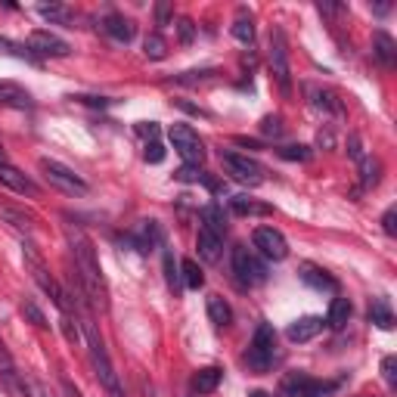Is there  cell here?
<instances>
[{
	"label": "cell",
	"instance_id": "5bb4252c",
	"mask_svg": "<svg viewBox=\"0 0 397 397\" xmlns=\"http://www.w3.org/2000/svg\"><path fill=\"white\" fill-rule=\"evenodd\" d=\"M196 248H198V257L208 264H217L221 261V248H223V236L211 233V230L198 227V236H196Z\"/></svg>",
	"mask_w": 397,
	"mask_h": 397
},
{
	"label": "cell",
	"instance_id": "7c38bea8",
	"mask_svg": "<svg viewBox=\"0 0 397 397\" xmlns=\"http://www.w3.org/2000/svg\"><path fill=\"white\" fill-rule=\"evenodd\" d=\"M298 276H301L304 286L316 289V292H335V289H339L335 276L329 273V270L316 267V264H301V267H298Z\"/></svg>",
	"mask_w": 397,
	"mask_h": 397
},
{
	"label": "cell",
	"instance_id": "f35d334b",
	"mask_svg": "<svg viewBox=\"0 0 397 397\" xmlns=\"http://www.w3.org/2000/svg\"><path fill=\"white\" fill-rule=\"evenodd\" d=\"M146 162L149 164H162L164 162V146H162V143H146Z\"/></svg>",
	"mask_w": 397,
	"mask_h": 397
},
{
	"label": "cell",
	"instance_id": "4dcf8cb0",
	"mask_svg": "<svg viewBox=\"0 0 397 397\" xmlns=\"http://www.w3.org/2000/svg\"><path fill=\"white\" fill-rule=\"evenodd\" d=\"M0 217L10 221L16 230H31V227H35V217L22 214V211H16V208H0Z\"/></svg>",
	"mask_w": 397,
	"mask_h": 397
},
{
	"label": "cell",
	"instance_id": "ac0fdd59",
	"mask_svg": "<svg viewBox=\"0 0 397 397\" xmlns=\"http://www.w3.org/2000/svg\"><path fill=\"white\" fill-rule=\"evenodd\" d=\"M373 53H375V59H379L385 69H394L397 44H394V37L388 35V31H375V35H373Z\"/></svg>",
	"mask_w": 397,
	"mask_h": 397
},
{
	"label": "cell",
	"instance_id": "4316f807",
	"mask_svg": "<svg viewBox=\"0 0 397 397\" xmlns=\"http://www.w3.org/2000/svg\"><path fill=\"white\" fill-rule=\"evenodd\" d=\"M180 280H183V286L187 289H202L205 286V273H202V267H198L193 257H187V261L180 264Z\"/></svg>",
	"mask_w": 397,
	"mask_h": 397
},
{
	"label": "cell",
	"instance_id": "4fadbf2b",
	"mask_svg": "<svg viewBox=\"0 0 397 397\" xmlns=\"http://www.w3.org/2000/svg\"><path fill=\"white\" fill-rule=\"evenodd\" d=\"M323 316H301V320H295L292 326L286 329V339L289 341H295V345H304V341H310V339H316V335L323 332Z\"/></svg>",
	"mask_w": 397,
	"mask_h": 397
},
{
	"label": "cell",
	"instance_id": "e575fe53",
	"mask_svg": "<svg viewBox=\"0 0 397 397\" xmlns=\"http://www.w3.org/2000/svg\"><path fill=\"white\" fill-rule=\"evenodd\" d=\"M261 134H264V137H273V140H280V137L286 134V124H282L280 115H267V118L261 121Z\"/></svg>",
	"mask_w": 397,
	"mask_h": 397
},
{
	"label": "cell",
	"instance_id": "8d00e7d4",
	"mask_svg": "<svg viewBox=\"0 0 397 397\" xmlns=\"http://www.w3.org/2000/svg\"><path fill=\"white\" fill-rule=\"evenodd\" d=\"M177 37H180V44H193V37H196V25H193V19H177Z\"/></svg>",
	"mask_w": 397,
	"mask_h": 397
},
{
	"label": "cell",
	"instance_id": "d4e9b609",
	"mask_svg": "<svg viewBox=\"0 0 397 397\" xmlns=\"http://www.w3.org/2000/svg\"><path fill=\"white\" fill-rule=\"evenodd\" d=\"M37 12H41L50 25H71L75 22V12H71L69 6H62V3H41L37 6Z\"/></svg>",
	"mask_w": 397,
	"mask_h": 397
},
{
	"label": "cell",
	"instance_id": "ba28073f",
	"mask_svg": "<svg viewBox=\"0 0 397 397\" xmlns=\"http://www.w3.org/2000/svg\"><path fill=\"white\" fill-rule=\"evenodd\" d=\"M233 273H236V280H239V286H246V289L261 286V282L267 280V267H264L246 246L233 248Z\"/></svg>",
	"mask_w": 397,
	"mask_h": 397
},
{
	"label": "cell",
	"instance_id": "d6986e66",
	"mask_svg": "<svg viewBox=\"0 0 397 397\" xmlns=\"http://www.w3.org/2000/svg\"><path fill=\"white\" fill-rule=\"evenodd\" d=\"M221 379H223V373L217 366H205V369H198V373L193 375V391L196 394H214L217 391V385H221Z\"/></svg>",
	"mask_w": 397,
	"mask_h": 397
},
{
	"label": "cell",
	"instance_id": "83f0119b",
	"mask_svg": "<svg viewBox=\"0 0 397 397\" xmlns=\"http://www.w3.org/2000/svg\"><path fill=\"white\" fill-rule=\"evenodd\" d=\"M162 267H164V282H168V289L174 295H180V273H177V264H174V255H171V251L162 255Z\"/></svg>",
	"mask_w": 397,
	"mask_h": 397
},
{
	"label": "cell",
	"instance_id": "836d02e7",
	"mask_svg": "<svg viewBox=\"0 0 397 397\" xmlns=\"http://www.w3.org/2000/svg\"><path fill=\"white\" fill-rule=\"evenodd\" d=\"M280 152V158H286V162H310L314 158V152H310V146H282V149H276Z\"/></svg>",
	"mask_w": 397,
	"mask_h": 397
},
{
	"label": "cell",
	"instance_id": "b9f144b4",
	"mask_svg": "<svg viewBox=\"0 0 397 397\" xmlns=\"http://www.w3.org/2000/svg\"><path fill=\"white\" fill-rule=\"evenodd\" d=\"M62 332H65V339H69L71 345H75V341L81 339V332H78V326L71 323V316H62Z\"/></svg>",
	"mask_w": 397,
	"mask_h": 397
},
{
	"label": "cell",
	"instance_id": "e0dca14e",
	"mask_svg": "<svg viewBox=\"0 0 397 397\" xmlns=\"http://www.w3.org/2000/svg\"><path fill=\"white\" fill-rule=\"evenodd\" d=\"M130 242L137 246V251H143V255H146V251H152V246H158V242H162V230H158L155 221H143L140 227L130 233Z\"/></svg>",
	"mask_w": 397,
	"mask_h": 397
},
{
	"label": "cell",
	"instance_id": "d590c367",
	"mask_svg": "<svg viewBox=\"0 0 397 397\" xmlns=\"http://www.w3.org/2000/svg\"><path fill=\"white\" fill-rule=\"evenodd\" d=\"M22 316H28V320L35 323L37 329H47V326H50V323H47V316H44V310L37 307L35 301H25V304H22Z\"/></svg>",
	"mask_w": 397,
	"mask_h": 397
},
{
	"label": "cell",
	"instance_id": "7bdbcfd3",
	"mask_svg": "<svg viewBox=\"0 0 397 397\" xmlns=\"http://www.w3.org/2000/svg\"><path fill=\"white\" fill-rule=\"evenodd\" d=\"M168 16H171V6H168V3H158V6H155V19H158V25H168Z\"/></svg>",
	"mask_w": 397,
	"mask_h": 397
},
{
	"label": "cell",
	"instance_id": "484cf974",
	"mask_svg": "<svg viewBox=\"0 0 397 397\" xmlns=\"http://www.w3.org/2000/svg\"><path fill=\"white\" fill-rule=\"evenodd\" d=\"M369 320H373L379 329H394V314H391V304H388L385 298H375V301L369 304Z\"/></svg>",
	"mask_w": 397,
	"mask_h": 397
},
{
	"label": "cell",
	"instance_id": "d6a6232c",
	"mask_svg": "<svg viewBox=\"0 0 397 397\" xmlns=\"http://www.w3.org/2000/svg\"><path fill=\"white\" fill-rule=\"evenodd\" d=\"M360 164H363V187H375L379 183V171H382V164H379V158H360Z\"/></svg>",
	"mask_w": 397,
	"mask_h": 397
},
{
	"label": "cell",
	"instance_id": "cb8c5ba5",
	"mask_svg": "<svg viewBox=\"0 0 397 397\" xmlns=\"http://www.w3.org/2000/svg\"><path fill=\"white\" fill-rule=\"evenodd\" d=\"M230 208H233V214H239V217L273 214V208H270V205H261V202H255V198H248V196H233V198H230Z\"/></svg>",
	"mask_w": 397,
	"mask_h": 397
},
{
	"label": "cell",
	"instance_id": "1f68e13d",
	"mask_svg": "<svg viewBox=\"0 0 397 397\" xmlns=\"http://www.w3.org/2000/svg\"><path fill=\"white\" fill-rule=\"evenodd\" d=\"M205 174H208V171H202L198 164H183V168L174 171V180H180V183H202Z\"/></svg>",
	"mask_w": 397,
	"mask_h": 397
},
{
	"label": "cell",
	"instance_id": "603a6c76",
	"mask_svg": "<svg viewBox=\"0 0 397 397\" xmlns=\"http://www.w3.org/2000/svg\"><path fill=\"white\" fill-rule=\"evenodd\" d=\"M350 314H354V307H350L348 298H335L332 304H329V314H326V326L329 329H345Z\"/></svg>",
	"mask_w": 397,
	"mask_h": 397
},
{
	"label": "cell",
	"instance_id": "6da1fadb",
	"mask_svg": "<svg viewBox=\"0 0 397 397\" xmlns=\"http://www.w3.org/2000/svg\"><path fill=\"white\" fill-rule=\"evenodd\" d=\"M65 239L71 246V255H75V273L81 280L84 292H87L90 304L99 310L109 307V289H105V276H103V267L96 261V248L90 242V236L84 233L81 227L75 223H65Z\"/></svg>",
	"mask_w": 397,
	"mask_h": 397
},
{
	"label": "cell",
	"instance_id": "52a82bcc",
	"mask_svg": "<svg viewBox=\"0 0 397 397\" xmlns=\"http://www.w3.org/2000/svg\"><path fill=\"white\" fill-rule=\"evenodd\" d=\"M168 140H171V146L177 149V155H180L187 164H198L205 158V143L198 140V134L189 128V124H171V128H168Z\"/></svg>",
	"mask_w": 397,
	"mask_h": 397
},
{
	"label": "cell",
	"instance_id": "30bf717a",
	"mask_svg": "<svg viewBox=\"0 0 397 397\" xmlns=\"http://www.w3.org/2000/svg\"><path fill=\"white\" fill-rule=\"evenodd\" d=\"M28 50L35 53V56H69L71 53V47L62 37H56L53 31H44V28L28 35Z\"/></svg>",
	"mask_w": 397,
	"mask_h": 397
},
{
	"label": "cell",
	"instance_id": "f6af8a7d",
	"mask_svg": "<svg viewBox=\"0 0 397 397\" xmlns=\"http://www.w3.org/2000/svg\"><path fill=\"white\" fill-rule=\"evenodd\" d=\"M350 155H354V158H363V152H360V140H357V137H350Z\"/></svg>",
	"mask_w": 397,
	"mask_h": 397
},
{
	"label": "cell",
	"instance_id": "7a4b0ae2",
	"mask_svg": "<svg viewBox=\"0 0 397 397\" xmlns=\"http://www.w3.org/2000/svg\"><path fill=\"white\" fill-rule=\"evenodd\" d=\"M78 320H81L84 339H87L90 363H94V369H96V379H99V385L105 388V394H109V397H124V391H121V382H118V373H115V366H112V360H109V350H105L103 339H99V332H96L94 320H90L87 314H78Z\"/></svg>",
	"mask_w": 397,
	"mask_h": 397
},
{
	"label": "cell",
	"instance_id": "9a60e30c",
	"mask_svg": "<svg viewBox=\"0 0 397 397\" xmlns=\"http://www.w3.org/2000/svg\"><path fill=\"white\" fill-rule=\"evenodd\" d=\"M0 105H12V109H31L35 105V99L25 87H19V84L12 81H0Z\"/></svg>",
	"mask_w": 397,
	"mask_h": 397
},
{
	"label": "cell",
	"instance_id": "277c9868",
	"mask_svg": "<svg viewBox=\"0 0 397 397\" xmlns=\"http://www.w3.org/2000/svg\"><path fill=\"white\" fill-rule=\"evenodd\" d=\"M273 357H276V332L270 323H261L255 329V339L246 350V363L255 375H264L270 366H273Z\"/></svg>",
	"mask_w": 397,
	"mask_h": 397
},
{
	"label": "cell",
	"instance_id": "bcb514c9",
	"mask_svg": "<svg viewBox=\"0 0 397 397\" xmlns=\"http://www.w3.org/2000/svg\"><path fill=\"white\" fill-rule=\"evenodd\" d=\"M248 397H270V394H267V391H251Z\"/></svg>",
	"mask_w": 397,
	"mask_h": 397
},
{
	"label": "cell",
	"instance_id": "9c48e42d",
	"mask_svg": "<svg viewBox=\"0 0 397 397\" xmlns=\"http://www.w3.org/2000/svg\"><path fill=\"white\" fill-rule=\"evenodd\" d=\"M251 242H255V248L261 251L267 261H286L289 257V242L276 227H257L255 233H251Z\"/></svg>",
	"mask_w": 397,
	"mask_h": 397
},
{
	"label": "cell",
	"instance_id": "2e32d148",
	"mask_svg": "<svg viewBox=\"0 0 397 397\" xmlns=\"http://www.w3.org/2000/svg\"><path fill=\"white\" fill-rule=\"evenodd\" d=\"M103 31L109 37H115L118 44H130L134 41V22L124 16H118V12H112V16L103 19Z\"/></svg>",
	"mask_w": 397,
	"mask_h": 397
},
{
	"label": "cell",
	"instance_id": "f546056e",
	"mask_svg": "<svg viewBox=\"0 0 397 397\" xmlns=\"http://www.w3.org/2000/svg\"><path fill=\"white\" fill-rule=\"evenodd\" d=\"M230 31H233V37H236L239 44H246V47H248L251 41H255V25H251V19H246V16L236 19L233 28H230Z\"/></svg>",
	"mask_w": 397,
	"mask_h": 397
},
{
	"label": "cell",
	"instance_id": "74e56055",
	"mask_svg": "<svg viewBox=\"0 0 397 397\" xmlns=\"http://www.w3.org/2000/svg\"><path fill=\"white\" fill-rule=\"evenodd\" d=\"M382 375H385L388 388H397V357L388 354L385 360H382Z\"/></svg>",
	"mask_w": 397,
	"mask_h": 397
},
{
	"label": "cell",
	"instance_id": "ab89813d",
	"mask_svg": "<svg viewBox=\"0 0 397 397\" xmlns=\"http://www.w3.org/2000/svg\"><path fill=\"white\" fill-rule=\"evenodd\" d=\"M382 227H385L388 236H397V208H388L385 214H382Z\"/></svg>",
	"mask_w": 397,
	"mask_h": 397
},
{
	"label": "cell",
	"instance_id": "44dd1931",
	"mask_svg": "<svg viewBox=\"0 0 397 397\" xmlns=\"http://www.w3.org/2000/svg\"><path fill=\"white\" fill-rule=\"evenodd\" d=\"M198 217H202L205 230H211V233H217V236L227 233V214H223L221 205H205V208L198 211Z\"/></svg>",
	"mask_w": 397,
	"mask_h": 397
},
{
	"label": "cell",
	"instance_id": "8fae6325",
	"mask_svg": "<svg viewBox=\"0 0 397 397\" xmlns=\"http://www.w3.org/2000/svg\"><path fill=\"white\" fill-rule=\"evenodd\" d=\"M0 183H3L6 189H12V193L37 196V183L31 180L28 174H22V171H19L16 164H10V162H0Z\"/></svg>",
	"mask_w": 397,
	"mask_h": 397
},
{
	"label": "cell",
	"instance_id": "3957f363",
	"mask_svg": "<svg viewBox=\"0 0 397 397\" xmlns=\"http://www.w3.org/2000/svg\"><path fill=\"white\" fill-rule=\"evenodd\" d=\"M267 65H270V78L276 81L282 96H292V69H289V44L282 28H270V41H267Z\"/></svg>",
	"mask_w": 397,
	"mask_h": 397
},
{
	"label": "cell",
	"instance_id": "ffe728a7",
	"mask_svg": "<svg viewBox=\"0 0 397 397\" xmlns=\"http://www.w3.org/2000/svg\"><path fill=\"white\" fill-rule=\"evenodd\" d=\"M304 90H307L310 103H314L316 109L332 112V115H341V103H339V96H335L332 90H323V87H316V84H307Z\"/></svg>",
	"mask_w": 397,
	"mask_h": 397
},
{
	"label": "cell",
	"instance_id": "7402d4cb",
	"mask_svg": "<svg viewBox=\"0 0 397 397\" xmlns=\"http://www.w3.org/2000/svg\"><path fill=\"white\" fill-rule=\"evenodd\" d=\"M208 320L214 323V329H227L233 320V310L221 295H208Z\"/></svg>",
	"mask_w": 397,
	"mask_h": 397
},
{
	"label": "cell",
	"instance_id": "60d3db41",
	"mask_svg": "<svg viewBox=\"0 0 397 397\" xmlns=\"http://www.w3.org/2000/svg\"><path fill=\"white\" fill-rule=\"evenodd\" d=\"M137 130H140V134L146 137L149 143L158 140V124H155V121H140V124H137Z\"/></svg>",
	"mask_w": 397,
	"mask_h": 397
},
{
	"label": "cell",
	"instance_id": "f1b7e54d",
	"mask_svg": "<svg viewBox=\"0 0 397 397\" xmlns=\"http://www.w3.org/2000/svg\"><path fill=\"white\" fill-rule=\"evenodd\" d=\"M143 53L149 59H164L168 56V44H164V37L158 31H152V35H146V41H143Z\"/></svg>",
	"mask_w": 397,
	"mask_h": 397
},
{
	"label": "cell",
	"instance_id": "ee69618b",
	"mask_svg": "<svg viewBox=\"0 0 397 397\" xmlns=\"http://www.w3.org/2000/svg\"><path fill=\"white\" fill-rule=\"evenodd\" d=\"M78 103H87V105H109V99L105 96H75Z\"/></svg>",
	"mask_w": 397,
	"mask_h": 397
},
{
	"label": "cell",
	"instance_id": "7dc6e473",
	"mask_svg": "<svg viewBox=\"0 0 397 397\" xmlns=\"http://www.w3.org/2000/svg\"><path fill=\"white\" fill-rule=\"evenodd\" d=\"M0 162H6V152H3V146H0Z\"/></svg>",
	"mask_w": 397,
	"mask_h": 397
},
{
	"label": "cell",
	"instance_id": "8992f818",
	"mask_svg": "<svg viewBox=\"0 0 397 397\" xmlns=\"http://www.w3.org/2000/svg\"><path fill=\"white\" fill-rule=\"evenodd\" d=\"M221 162L233 180L246 183V187H261L264 183V168H261V162H255V158L242 155V152H233V149H223Z\"/></svg>",
	"mask_w": 397,
	"mask_h": 397
},
{
	"label": "cell",
	"instance_id": "5b68a950",
	"mask_svg": "<svg viewBox=\"0 0 397 397\" xmlns=\"http://www.w3.org/2000/svg\"><path fill=\"white\" fill-rule=\"evenodd\" d=\"M41 174L47 177V183L50 187H56L59 193H65V196H84L87 193V180H81V177L75 174L71 168H65L62 162H56V158H41Z\"/></svg>",
	"mask_w": 397,
	"mask_h": 397
}]
</instances>
